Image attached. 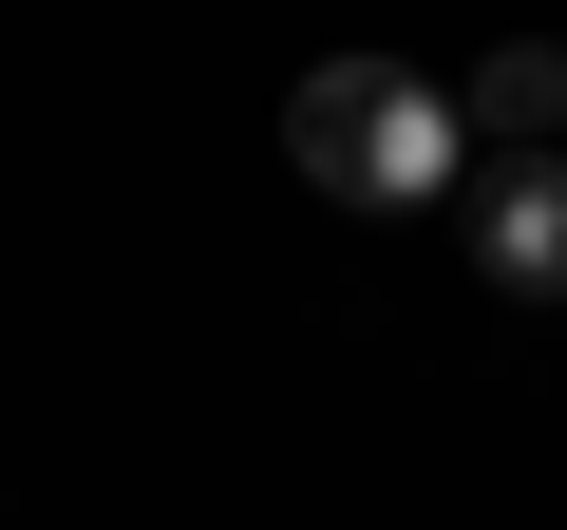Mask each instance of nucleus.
<instances>
[{"label":"nucleus","instance_id":"f03ea898","mask_svg":"<svg viewBox=\"0 0 567 530\" xmlns=\"http://www.w3.org/2000/svg\"><path fill=\"white\" fill-rule=\"evenodd\" d=\"M473 265H492V285H567V152H492L473 171Z\"/></svg>","mask_w":567,"mask_h":530},{"label":"nucleus","instance_id":"f257e3e1","mask_svg":"<svg viewBox=\"0 0 567 530\" xmlns=\"http://www.w3.org/2000/svg\"><path fill=\"white\" fill-rule=\"evenodd\" d=\"M284 152H303V190H322V208H435V190L473 171L454 95H435V77H398V58H322L303 95H284Z\"/></svg>","mask_w":567,"mask_h":530},{"label":"nucleus","instance_id":"7ed1b4c3","mask_svg":"<svg viewBox=\"0 0 567 530\" xmlns=\"http://www.w3.org/2000/svg\"><path fill=\"white\" fill-rule=\"evenodd\" d=\"M454 133H473V152H548V133H567V58H548V39H492V58L454 77Z\"/></svg>","mask_w":567,"mask_h":530}]
</instances>
